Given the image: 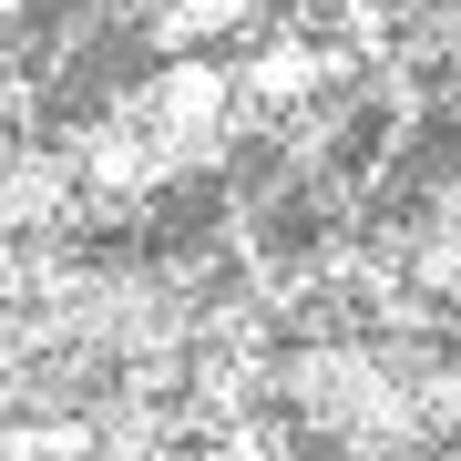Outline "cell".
<instances>
[{"label": "cell", "mask_w": 461, "mask_h": 461, "mask_svg": "<svg viewBox=\"0 0 461 461\" xmlns=\"http://www.w3.org/2000/svg\"><path fill=\"white\" fill-rule=\"evenodd\" d=\"M83 175H72L62 144L41 133H0V247H51V236H83Z\"/></svg>", "instance_id": "1"}]
</instances>
